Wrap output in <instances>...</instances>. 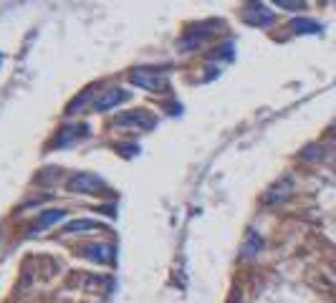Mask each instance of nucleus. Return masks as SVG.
Masks as SVG:
<instances>
[{"label":"nucleus","mask_w":336,"mask_h":303,"mask_svg":"<svg viewBox=\"0 0 336 303\" xmlns=\"http://www.w3.org/2000/svg\"><path fill=\"white\" fill-rule=\"evenodd\" d=\"M275 5L278 8H288V10H301L303 8V3H293V0H278Z\"/></svg>","instance_id":"obj_14"},{"label":"nucleus","mask_w":336,"mask_h":303,"mask_svg":"<svg viewBox=\"0 0 336 303\" xmlns=\"http://www.w3.org/2000/svg\"><path fill=\"white\" fill-rule=\"evenodd\" d=\"M291 31L293 33H321V25L316 23V20H311V18H296L293 23H291Z\"/></svg>","instance_id":"obj_10"},{"label":"nucleus","mask_w":336,"mask_h":303,"mask_svg":"<svg viewBox=\"0 0 336 303\" xmlns=\"http://www.w3.org/2000/svg\"><path fill=\"white\" fill-rule=\"evenodd\" d=\"M81 253H83V258H89V260H94V263H101V265L117 260L114 245H109V243H89V245L81 248Z\"/></svg>","instance_id":"obj_3"},{"label":"nucleus","mask_w":336,"mask_h":303,"mask_svg":"<svg viewBox=\"0 0 336 303\" xmlns=\"http://www.w3.org/2000/svg\"><path fill=\"white\" fill-rule=\"evenodd\" d=\"M273 10H268L266 5H248L243 10V20L248 25H270L273 23Z\"/></svg>","instance_id":"obj_5"},{"label":"nucleus","mask_w":336,"mask_h":303,"mask_svg":"<svg viewBox=\"0 0 336 303\" xmlns=\"http://www.w3.org/2000/svg\"><path fill=\"white\" fill-rule=\"evenodd\" d=\"M117 124H119V127H139V129H152V127H154V116H152L149 111L139 109V111H127V114H122V116L117 119Z\"/></svg>","instance_id":"obj_4"},{"label":"nucleus","mask_w":336,"mask_h":303,"mask_svg":"<svg viewBox=\"0 0 336 303\" xmlns=\"http://www.w3.org/2000/svg\"><path fill=\"white\" fill-rule=\"evenodd\" d=\"M124 101H129V91H122V88H106L99 99H96V111H106V109H111V106H117V104H124Z\"/></svg>","instance_id":"obj_6"},{"label":"nucleus","mask_w":336,"mask_h":303,"mask_svg":"<svg viewBox=\"0 0 336 303\" xmlns=\"http://www.w3.org/2000/svg\"><path fill=\"white\" fill-rule=\"evenodd\" d=\"M78 137V127H66L61 134H59V139H56V147H68L73 139Z\"/></svg>","instance_id":"obj_12"},{"label":"nucleus","mask_w":336,"mask_h":303,"mask_svg":"<svg viewBox=\"0 0 336 303\" xmlns=\"http://www.w3.org/2000/svg\"><path fill=\"white\" fill-rule=\"evenodd\" d=\"M66 190L76 195H96L99 190H104V179L94 172H78L66 182Z\"/></svg>","instance_id":"obj_2"},{"label":"nucleus","mask_w":336,"mask_h":303,"mask_svg":"<svg viewBox=\"0 0 336 303\" xmlns=\"http://www.w3.org/2000/svg\"><path fill=\"white\" fill-rule=\"evenodd\" d=\"M132 83L144 88V91H152V94H162V91L170 88L167 76L159 74V71H152V69H136L132 74Z\"/></svg>","instance_id":"obj_1"},{"label":"nucleus","mask_w":336,"mask_h":303,"mask_svg":"<svg viewBox=\"0 0 336 303\" xmlns=\"http://www.w3.org/2000/svg\"><path fill=\"white\" fill-rule=\"evenodd\" d=\"M64 218H66V213H64V210H48V213H43V215H41V218H38L33 225L28 227V232H31V235H36V232H43L46 227L56 225V223H59V220H64Z\"/></svg>","instance_id":"obj_7"},{"label":"nucleus","mask_w":336,"mask_h":303,"mask_svg":"<svg viewBox=\"0 0 336 303\" xmlns=\"http://www.w3.org/2000/svg\"><path fill=\"white\" fill-rule=\"evenodd\" d=\"M261 248H263V240H261V235H258L256 230H248V235H245V243H243V255H245V258H256V255L261 253Z\"/></svg>","instance_id":"obj_8"},{"label":"nucleus","mask_w":336,"mask_h":303,"mask_svg":"<svg viewBox=\"0 0 336 303\" xmlns=\"http://www.w3.org/2000/svg\"><path fill=\"white\" fill-rule=\"evenodd\" d=\"M122 149H124V154H129V157H132V154L139 152V147H136V144H127V147H122Z\"/></svg>","instance_id":"obj_15"},{"label":"nucleus","mask_w":336,"mask_h":303,"mask_svg":"<svg viewBox=\"0 0 336 303\" xmlns=\"http://www.w3.org/2000/svg\"><path fill=\"white\" fill-rule=\"evenodd\" d=\"M101 230V223H96V220H71V223H66L64 225V232H68V235H73V232H83V230Z\"/></svg>","instance_id":"obj_11"},{"label":"nucleus","mask_w":336,"mask_h":303,"mask_svg":"<svg viewBox=\"0 0 336 303\" xmlns=\"http://www.w3.org/2000/svg\"><path fill=\"white\" fill-rule=\"evenodd\" d=\"M321 157H324L321 147H306V152H303V159H321Z\"/></svg>","instance_id":"obj_13"},{"label":"nucleus","mask_w":336,"mask_h":303,"mask_svg":"<svg viewBox=\"0 0 336 303\" xmlns=\"http://www.w3.org/2000/svg\"><path fill=\"white\" fill-rule=\"evenodd\" d=\"M288 192H291V179H283L281 185H275L273 190H268V192L263 195V202H266V205L281 202V200H286V197H288Z\"/></svg>","instance_id":"obj_9"}]
</instances>
